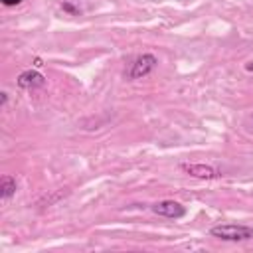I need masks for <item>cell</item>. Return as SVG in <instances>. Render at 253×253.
<instances>
[{"mask_svg":"<svg viewBox=\"0 0 253 253\" xmlns=\"http://www.w3.org/2000/svg\"><path fill=\"white\" fill-rule=\"evenodd\" d=\"M210 235L223 241H249L253 239V227L237 223H219L210 229Z\"/></svg>","mask_w":253,"mask_h":253,"instance_id":"6da1fadb","label":"cell"},{"mask_svg":"<svg viewBox=\"0 0 253 253\" xmlns=\"http://www.w3.org/2000/svg\"><path fill=\"white\" fill-rule=\"evenodd\" d=\"M156 65H158L156 55H152V53H142V55H138V57L132 61V65H130V69H128V79L146 77Z\"/></svg>","mask_w":253,"mask_h":253,"instance_id":"7a4b0ae2","label":"cell"},{"mask_svg":"<svg viewBox=\"0 0 253 253\" xmlns=\"http://www.w3.org/2000/svg\"><path fill=\"white\" fill-rule=\"evenodd\" d=\"M152 211L158 213V215H162V217H170V219H180L186 213L184 206L178 204V202H174V200H162V202L154 204L152 206Z\"/></svg>","mask_w":253,"mask_h":253,"instance_id":"3957f363","label":"cell"},{"mask_svg":"<svg viewBox=\"0 0 253 253\" xmlns=\"http://www.w3.org/2000/svg\"><path fill=\"white\" fill-rule=\"evenodd\" d=\"M18 85L22 89H38V87L45 85V77L42 73H38L36 69H28L18 75Z\"/></svg>","mask_w":253,"mask_h":253,"instance_id":"277c9868","label":"cell"},{"mask_svg":"<svg viewBox=\"0 0 253 253\" xmlns=\"http://www.w3.org/2000/svg\"><path fill=\"white\" fill-rule=\"evenodd\" d=\"M186 174L194 176V178H202V180H213L219 176V172L211 166H206V164H182L180 166Z\"/></svg>","mask_w":253,"mask_h":253,"instance_id":"5b68a950","label":"cell"},{"mask_svg":"<svg viewBox=\"0 0 253 253\" xmlns=\"http://www.w3.org/2000/svg\"><path fill=\"white\" fill-rule=\"evenodd\" d=\"M16 194V180L12 178V176H2V180H0V196H2V200H10L12 196Z\"/></svg>","mask_w":253,"mask_h":253,"instance_id":"8992f818","label":"cell"},{"mask_svg":"<svg viewBox=\"0 0 253 253\" xmlns=\"http://www.w3.org/2000/svg\"><path fill=\"white\" fill-rule=\"evenodd\" d=\"M61 10H65V12L73 14V16H77V14H79V8H75V6H73V4H69V2H63V4H61Z\"/></svg>","mask_w":253,"mask_h":253,"instance_id":"52a82bcc","label":"cell"},{"mask_svg":"<svg viewBox=\"0 0 253 253\" xmlns=\"http://www.w3.org/2000/svg\"><path fill=\"white\" fill-rule=\"evenodd\" d=\"M4 6H16V4H20L22 0H0Z\"/></svg>","mask_w":253,"mask_h":253,"instance_id":"ba28073f","label":"cell"},{"mask_svg":"<svg viewBox=\"0 0 253 253\" xmlns=\"http://www.w3.org/2000/svg\"><path fill=\"white\" fill-rule=\"evenodd\" d=\"M0 95H2V97H0V103H2V105H4V103H6V101H8V93H0Z\"/></svg>","mask_w":253,"mask_h":253,"instance_id":"9c48e42d","label":"cell"}]
</instances>
